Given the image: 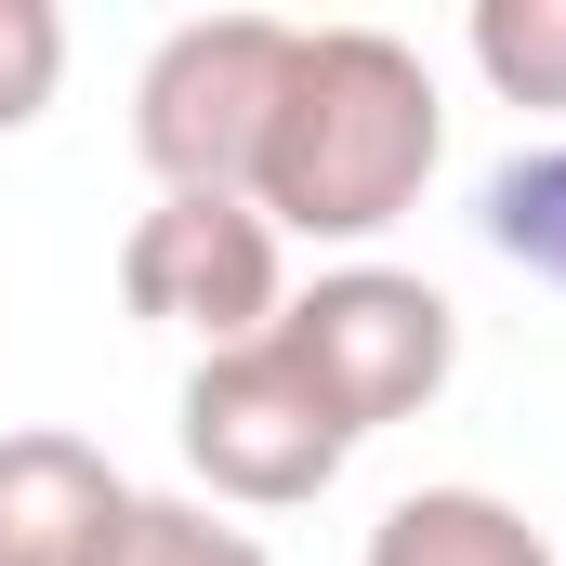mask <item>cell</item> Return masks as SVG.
<instances>
[{
	"label": "cell",
	"instance_id": "cell-3",
	"mask_svg": "<svg viewBox=\"0 0 566 566\" xmlns=\"http://www.w3.org/2000/svg\"><path fill=\"white\" fill-rule=\"evenodd\" d=\"M290 80V27L277 13H198L145 53L133 80V145L158 171V198H251V158Z\"/></svg>",
	"mask_w": 566,
	"mask_h": 566
},
{
	"label": "cell",
	"instance_id": "cell-6",
	"mask_svg": "<svg viewBox=\"0 0 566 566\" xmlns=\"http://www.w3.org/2000/svg\"><path fill=\"white\" fill-rule=\"evenodd\" d=\"M145 488L80 434H0V566H133Z\"/></svg>",
	"mask_w": 566,
	"mask_h": 566
},
{
	"label": "cell",
	"instance_id": "cell-4",
	"mask_svg": "<svg viewBox=\"0 0 566 566\" xmlns=\"http://www.w3.org/2000/svg\"><path fill=\"white\" fill-rule=\"evenodd\" d=\"M185 461H198L211 501L290 514V501H316V488L356 461V434L316 409V382L290 369L277 329H264V343H224V356L185 369Z\"/></svg>",
	"mask_w": 566,
	"mask_h": 566
},
{
	"label": "cell",
	"instance_id": "cell-11",
	"mask_svg": "<svg viewBox=\"0 0 566 566\" xmlns=\"http://www.w3.org/2000/svg\"><path fill=\"white\" fill-rule=\"evenodd\" d=\"M133 566H264V541H251V527H224L211 501H145Z\"/></svg>",
	"mask_w": 566,
	"mask_h": 566
},
{
	"label": "cell",
	"instance_id": "cell-5",
	"mask_svg": "<svg viewBox=\"0 0 566 566\" xmlns=\"http://www.w3.org/2000/svg\"><path fill=\"white\" fill-rule=\"evenodd\" d=\"M119 303L145 329H198V356L264 343L277 303H290V238L251 198H158L119 238Z\"/></svg>",
	"mask_w": 566,
	"mask_h": 566
},
{
	"label": "cell",
	"instance_id": "cell-1",
	"mask_svg": "<svg viewBox=\"0 0 566 566\" xmlns=\"http://www.w3.org/2000/svg\"><path fill=\"white\" fill-rule=\"evenodd\" d=\"M434 158H448V106L396 27H290V80L264 119V158H251V211L277 238L356 251V238L409 224Z\"/></svg>",
	"mask_w": 566,
	"mask_h": 566
},
{
	"label": "cell",
	"instance_id": "cell-8",
	"mask_svg": "<svg viewBox=\"0 0 566 566\" xmlns=\"http://www.w3.org/2000/svg\"><path fill=\"white\" fill-rule=\"evenodd\" d=\"M474 224H488V251H501L514 277L566 290V145L501 158V171H488V198H474Z\"/></svg>",
	"mask_w": 566,
	"mask_h": 566
},
{
	"label": "cell",
	"instance_id": "cell-10",
	"mask_svg": "<svg viewBox=\"0 0 566 566\" xmlns=\"http://www.w3.org/2000/svg\"><path fill=\"white\" fill-rule=\"evenodd\" d=\"M66 80V13L53 0H0V133H27Z\"/></svg>",
	"mask_w": 566,
	"mask_h": 566
},
{
	"label": "cell",
	"instance_id": "cell-7",
	"mask_svg": "<svg viewBox=\"0 0 566 566\" xmlns=\"http://www.w3.org/2000/svg\"><path fill=\"white\" fill-rule=\"evenodd\" d=\"M369 566H554V541L501 488H409V501H382Z\"/></svg>",
	"mask_w": 566,
	"mask_h": 566
},
{
	"label": "cell",
	"instance_id": "cell-9",
	"mask_svg": "<svg viewBox=\"0 0 566 566\" xmlns=\"http://www.w3.org/2000/svg\"><path fill=\"white\" fill-rule=\"evenodd\" d=\"M461 53L488 66L501 106H566V0H474Z\"/></svg>",
	"mask_w": 566,
	"mask_h": 566
},
{
	"label": "cell",
	"instance_id": "cell-2",
	"mask_svg": "<svg viewBox=\"0 0 566 566\" xmlns=\"http://www.w3.org/2000/svg\"><path fill=\"white\" fill-rule=\"evenodd\" d=\"M277 356L316 382V409L369 448L382 422H422L434 396H448V369H461V303L434 277H409V264H329L316 290L277 303Z\"/></svg>",
	"mask_w": 566,
	"mask_h": 566
}]
</instances>
